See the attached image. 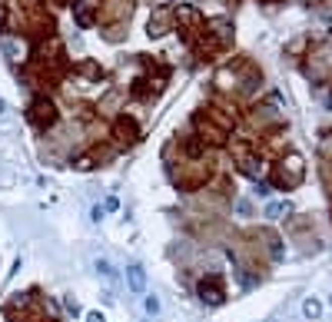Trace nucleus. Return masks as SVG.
I'll use <instances>...</instances> for the list:
<instances>
[{
    "label": "nucleus",
    "mask_w": 332,
    "mask_h": 322,
    "mask_svg": "<svg viewBox=\"0 0 332 322\" xmlns=\"http://www.w3.org/2000/svg\"><path fill=\"white\" fill-rule=\"evenodd\" d=\"M213 160H180L170 166V176H173V183L180 186L183 193H196V189H203L206 183H209V176H213Z\"/></svg>",
    "instance_id": "nucleus-1"
},
{
    "label": "nucleus",
    "mask_w": 332,
    "mask_h": 322,
    "mask_svg": "<svg viewBox=\"0 0 332 322\" xmlns=\"http://www.w3.org/2000/svg\"><path fill=\"white\" fill-rule=\"evenodd\" d=\"M302 179H306V163H302L299 153H286L276 160V166H272V186L276 189H296V186H302Z\"/></svg>",
    "instance_id": "nucleus-2"
},
{
    "label": "nucleus",
    "mask_w": 332,
    "mask_h": 322,
    "mask_svg": "<svg viewBox=\"0 0 332 322\" xmlns=\"http://www.w3.org/2000/svg\"><path fill=\"white\" fill-rule=\"evenodd\" d=\"M27 120H30L33 130H40V133H47V130H53L57 123H60V113H57V103L47 97V93H40V97H33V103L27 106Z\"/></svg>",
    "instance_id": "nucleus-3"
},
{
    "label": "nucleus",
    "mask_w": 332,
    "mask_h": 322,
    "mask_svg": "<svg viewBox=\"0 0 332 322\" xmlns=\"http://www.w3.org/2000/svg\"><path fill=\"white\" fill-rule=\"evenodd\" d=\"M306 77L312 83H329L332 80V43H319L312 47V53L306 56Z\"/></svg>",
    "instance_id": "nucleus-4"
},
{
    "label": "nucleus",
    "mask_w": 332,
    "mask_h": 322,
    "mask_svg": "<svg viewBox=\"0 0 332 322\" xmlns=\"http://www.w3.org/2000/svg\"><path fill=\"white\" fill-rule=\"evenodd\" d=\"M173 24H176V30L183 33V40L193 47V40L203 33L206 20H203V14H199L196 7H190V4H180V7L173 10Z\"/></svg>",
    "instance_id": "nucleus-5"
},
{
    "label": "nucleus",
    "mask_w": 332,
    "mask_h": 322,
    "mask_svg": "<svg viewBox=\"0 0 332 322\" xmlns=\"http://www.w3.org/2000/svg\"><path fill=\"white\" fill-rule=\"evenodd\" d=\"M130 14H133V0H103L96 7V24L100 27L130 24Z\"/></svg>",
    "instance_id": "nucleus-6"
},
{
    "label": "nucleus",
    "mask_w": 332,
    "mask_h": 322,
    "mask_svg": "<svg viewBox=\"0 0 332 322\" xmlns=\"http://www.w3.org/2000/svg\"><path fill=\"white\" fill-rule=\"evenodd\" d=\"M196 296L203 299L206 306H223L226 302V282H223V276H203L196 282Z\"/></svg>",
    "instance_id": "nucleus-7"
},
{
    "label": "nucleus",
    "mask_w": 332,
    "mask_h": 322,
    "mask_svg": "<svg viewBox=\"0 0 332 322\" xmlns=\"http://www.w3.org/2000/svg\"><path fill=\"white\" fill-rule=\"evenodd\" d=\"M233 160H236L239 173H246V176H259V156H256L253 143L236 140V143H233Z\"/></svg>",
    "instance_id": "nucleus-8"
},
{
    "label": "nucleus",
    "mask_w": 332,
    "mask_h": 322,
    "mask_svg": "<svg viewBox=\"0 0 332 322\" xmlns=\"http://www.w3.org/2000/svg\"><path fill=\"white\" fill-rule=\"evenodd\" d=\"M113 140H117V146H133L136 140H140V123L133 120V116H117L113 120Z\"/></svg>",
    "instance_id": "nucleus-9"
},
{
    "label": "nucleus",
    "mask_w": 332,
    "mask_h": 322,
    "mask_svg": "<svg viewBox=\"0 0 332 322\" xmlns=\"http://www.w3.org/2000/svg\"><path fill=\"white\" fill-rule=\"evenodd\" d=\"M249 123H253L256 130H279L283 126V113H279L272 103H259L253 113H249Z\"/></svg>",
    "instance_id": "nucleus-10"
},
{
    "label": "nucleus",
    "mask_w": 332,
    "mask_h": 322,
    "mask_svg": "<svg viewBox=\"0 0 332 322\" xmlns=\"http://www.w3.org/2000/svg\"><path fill=\"white\" fill-rule=\"evenodd\" d=\"M193 126H196V133H199V143H209V146H219V143H226V133H223L219 126H216V123H209L203 116V110L196 113V116H193Z\"/></svg>",
    "instance_id": "nucleus-11"
},
{
    "label": "nucleus",
    "mask_w": 332,
    "mask_h": 322,
    "mask_svg": "<svg viewBox=\"0 0 332 322\" xmlns=\"http://www.w3.org/2000/svg\"><path fill=\"white\" fill-rule=\"evenodd\" d=\"M170 30H173V10H170V7H153V17H150V24H146V33L156 40V37H166Z\"/></svg>",
    "instance_id": "nucleus-12"
},
{
    "label": "nucleus",
    "mask_w": 332,
    "mask_h": 322,
    "mask_svg": "<svg viewBox=\"0 0 332 322\" xmlns=\"http://www.w3.org/2000/svg\"><path fill=\"white\" fill-rule=\"evenodd\" d=\"M206 33L213 37L216 43H219L223 50L233 43V24L226 20V17H216V20H206Z\"/></svg>",
    "instance_id": "nucleus-13"
},
{
    "label": "nucleus",
    "mask_w": 332,
    "mask_h": 322,
    "mask_svg": "<svg viewBox=\"0 0 332 322\" xmlns=\"http://www.w3.org/2000/svg\"><path fill=\"white\" fill-rule=\"evenodd\" d=\"M123 100H127V90H120V87L106 90L100 97V103H96V113H100V116H113V113H120Z\"/></svg>",
    "instance_id": "nucleus-14"
},
{
    "label": "nucleus",
    "mask_w": 332,
    "mask_h": 322,
    "mask_svg": "<svg viewBox=\"0 0 332 322\" xmlns=\"http://www.w3.org/2000/svg\"><path fill=\"white\" fill-rule=\"evenodd\" d=\"M70 10H73V20H77L80 30H87V27L96 24V7L87 4V0H70Z\"/></svg>",
    "instance_id": "nucleus-15"
},
{
    "label": "nucleus",
    "mask_w": 332,
    "mask_h": 322,
    "mask_svg": "<svg viewBox=\"0 0 332 322\" xmlns=\"http://www.w3.org/2000/svg\"><path fill=\"white\" fill-rule=\"evenodd\" d=\"M73 77H83V80H90V83H100L103 77H106V70H103L96 60H77V63H73Z\"/></svg>",
    "instance_id": "nucleus-16"
},
{
    "label": "nucleus",
    "mask_w": 332,
    "mask_h": 322,
    "mask_svg": "<svg viewBox=\"0 0 332 322\" xmlns=\"http://www.w3.org/2000/svg\"><path fill=\"white\" fill-rule=\"evenodd\" d=\"M127 286H130V292H146V269L140 263L127 266Z\"/></svg>",
    "instance_id": "nucleus-17"
},
{
    "label": "nucleus",
    "mask_w": 332,
    "mask_h": 322,
    "mask_svg": "<svg viewBox=\"0 0 332 322\" xmlns=\"http://www.w3.org/2000/svg\"><path fill=\"white\" fill-rule=\"evenodd\" d=\"M127 27H130V24H113V27H103V40H106V43H120L123 37H127Z\"/></svg>",
    "instance_id": "nucleus-18"
},
{
    "label": "nucleus",
    "mask_w": 332,
    "mask_h": 322,
    "mask_svg": "<svg viewBox=\"0 0 332 322\" xmlns=\"http://www.w3.org/2000/svg\"><path fill=\"white\" fill-rule=\"evenodd\" d=\"M0 50H4V56H7V60H20V53H24V47H20L17 40H10V37H4V40H0Z\"/></svg>",
    "instance_id": "nucleus-19"
},
{
    "label": "nucleus",
    "mask_w": 332,
    "mask_h": 322,
    "mask_svg": "<svg viewBox=\"0 0 332 322\" xmlns=\"http://www.w3.org/2000/svg\"><path fill=\"white\" fill-rule=\"evenodd\" d=\"M302 315H306V319H319V315H322V302H319L316 296H309L306 302H302Z\"/></svg>",
    "instance_id": "nucleus-20"
},
{
    "label": "nucleus",
    "mask_w": 332,
    "mask_h": 322,
    "mask_svg": "<svg viewBox=\"0 0 332 322\" xmlns=\"http://www.w3.org/2000/svg\"><path fill=\"white\" fill-rule=\"evenodd\" d=\"M289 203H269L266 206V219H279V216H289Z\"/></svg>",
    "instance_id": "nucleus-21"
},
{
    "label": "nucleus",
    "mask_w": 332,
    "mask_h": 322,
    "mask_svg": "<svg viewBox=\"0 0 332 322\" xmlns=\"http://www.w3.org/2000/svg\"><path fill=\"white\" fill-rule=\"evenodd\" d=\"M143 309H146L150 315H156L159 312V299L156 296H146V299H143Z\"/></svg>",
    "instance_id": "nucleus-22"
},
{
    "label": "nucleus",
    "mask_w": 332,
    "mask_h": 322,
    "mask_svg": "<svg viewBox=\"0 0 332 322\" xmlns=\"http://www.w3.org/2000/svg\"><path fill=\"white\" fill-rule=\"evenodd\" d=\"M96 273H100V276H106V279H110V276H113V266H110V263H106V259H96Z\"/></svg>",
    "instance_id": "nucleus-23"
},
{
    "label": "nucleus",
    "mask_w": 332,
    "mask_h": 322,
    "mask_svg": "<svg viewBox=\"0 0 332 322\" xmlns=\"http://www.w3.org/2000/svg\"><path fill=\"white\" fill-rule=\"evenodd\" d=\"M117 206H120V200H117V196H110V200L103 203V213H110V210H117Z\"/></svg>",
    "instance_id": "nucleus-24"
},
{
    "label": "nucleus",
    "mask_w": 332,
    "mask_h": 322,
    "mask_svg": "<svg viewBox=\"0 0 332 322\" xmlns=\"http://www.w3.org/2000/svg\"><path fill=\"white\" fill-rule=\"evenodd\" d=\"M302 47H306V40H293V43H289V47H286V50H289V53H299Z\"/></svg>",
    "instance_id": "nucleus-25"
},
{
    "label": "nucleus",
    "mask_w": 332,
    "mask_h": 322,
    "mask_svg": "<svg viewBox=\"0 0 332 322\" xmlns=\"http://www.w3.org/2000/svg\"><path fill=\"white\" fill-rule=\"evenodd\" d=\"M87 322H106V319H103V312H96V309H93V312H87Z\"/></svg>",
    "instance_id": "nucleus-26"
},
{
    "label": "nucleus",
    "mask_w": 332,
    "mask_h": 322,
    "mask_svg": "<svg viewBox=\"0 0 332 322\" xmlns=\"http://www.w3.org/2000/svg\"><path fill=\"white\" fill-rule=\"evenodd\" d=\"M236 213H243V216H249L253 210H249V203H236Z\"/></svg>",
    "instance_id": "nucleus-27"
},
{
    "label": "nucleus",
    "mask_w": 332,
    "mask_h": 322,
    "mask_svg": "<svg viewBox=\"0 0 332 322\" xmlns=\"http://www.w3.org/2000/svg\"><path fill=\"white\" fill-rule=\"evenodd\" d=\"M256 196H269V186L266 183H256Z\"/></svg>",
    "instance_id": "nucleus-28"
},
{
    "label": "nucleus",
    "mask_w": 332,
    "mask_h": 322,
    "mask_svg": "<svg viewBox=\"0 0 332 322\" xmlns=\"http://www.w3.org/2000/svg\"><path fill=\"white\" fill-rule=\"evenodd\" d=\"M50 4H57V7H64V4H70V0H50Z\"/></svg>",
    "instance_id": "nucleus-29"
},
{
    "label": "nucleus",
    "mask_w": 332,
    "mask_h": 322,
    "mask_svg": "<svg viewBox=\"0 0 332 322\" xmlns=\"http://www.w3.org/2000/svg\"><path fill=\"white\" fill-rule=\"evenodd\" d=\"M302 4H306V7H312V4H322V0H302Z\"/></svg>",
    "instance_id": "nucleus-30"
},
{
    "label": "nucleus",
    "mask_w": 332,
    "mask_h": 322,
    "mask_svg": "<svg viewBox=\"0 0 332 322\" xmlns=\"http://www.w3.org/2000/svg\"><path fill=\"white\" fill-rule=\"evenodd\" d=\"M4 113H7V103H4V100H0V116H4Z\"/></svg>",
    "instance_id": "nucleus-31"
},
{
    "label": "nucleus",
    "mask_w": 332,
    "mask_h": 322,
    "mask_svg": "<svg viewBox=\"0 0 332 322\" xmlns=\"http://www.w3.org/2000/svg\"><path fill=\"white\" fill-rule=\"evenodd\" d=\"M259 4H279V0H259Z\"/></svg>",
    "instance_id": "nucleus-32"
},
{
    "label": "nucleus",
    "mask_w": 332,
    "mask_h": 322,
    "mask_svg": "<svg viewBox=\"0 0 332 322\" xmlns=\"http://www.w3.org/2000/svg\"><path fill=\"white\" fill-rule=\"evenodd\" d=\"M329 106H332V93H329Z\"/></svg>",
    "instance_id": "nucleus-33"
},
{
    "label": "nucleus",
    "mask_w": 332,
    "mask_h": 322,
    "mask_svg": "<svg viewBox=\"0 0 332 322\" xmlns=\"http://www.w3.org/2000/svg\"><path fill=\"white\" fill-rule=\"evenodd\" d=\"M143 322H150V319H143Z\"/></svg>",
    "instance_id": "nucleus-34"
},
{
    "label": "nucleus",
    "mask_w": 332,
    "mask_h": 322,
    "mask_svg": "<svg viewBox=\"0 0 332 322\" xmlns=\"http://www.w3.org/2000/svg\"><path fill=\"white\" fill-rule=\"evenodd\" d=\"M329 302H332V296H329Z\"/></svg>",
    "instance_id": "nucleus-35"
}]
</instances>
